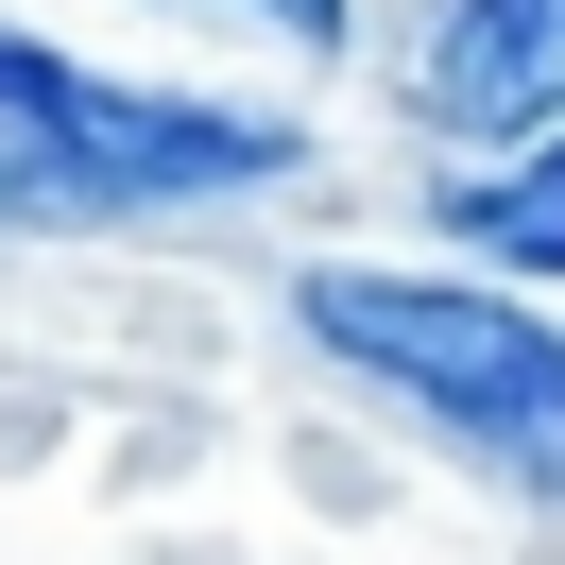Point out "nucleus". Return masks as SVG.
<instances>
[{"label": "nucleus", "instance_id": "nucleus-1", "mask_svg": "<svg viewBox=\"0 0 565 565\" xmlns=\"http://www.w3.org/2000/svg\"><path fill=\"white\" fill-rule=\"evenodd\" d=\"M291 326L326 360H360L394 412H428L480 480H514V497L565 514V326L548 309H514L480 275H309Z\"/></svg>", "mask_w": 565, "mask_h": 565}, {"label": "nucleus", "instance_id": "nucleus-2", "mask_svg": "<svg viewBox=\"0 0 565 565\" xmlns=\"http://www.w3.org/2000/svg\"><path fill=\"white\" fill-rule=\"evenodd\" d=\"M0 206H189V189H275L291 120L257 104H172V86H120V70H70V52L0 35Z\"/></svg>", "mask_w": 565, "mask_h": 565}, {"label": "nucleus", "instance_id": "nucleus-3", "mask_svg": "<svg viewBox=\"0 0 565 565\" xmlns=\"http://www.w3.org/2000/svg\"><path fill=\"white\" fill-rule=\"evenodd\" d=\"M412 86L446 138H548L565 120V0H428Z\"/></svg>", "mask_w": 565, "mask_h": 565}, {"label": "nucleus", "instance_id": "nucleus-4", "mask_svg": "<svg viewBox=\"0 0 565 565\" xmlns=\"http://www.w3.org/2000/svg\"><path fill=\"white\" fill-rule=\"evenodd\" d=\"M462 241H480V257H565V138L531 154V172L462 189Z\"/></svg>", "mask_w": 565, "mask_h": 565}, {"label": "nucleus", "instance_id": "nucleus-5", "mask_svg": "<svg viewBox=\"0 0 565 565\" xmlns=\"http://www.w3.org/2000/svg\"><path fill=\"white\" fill-rule=\"evenodd\" d=\"M241 18H275V35H309V52H343V0H241Z\"/></svg>", "mask_w": 565, "mask_h": 565}]
</instances>
